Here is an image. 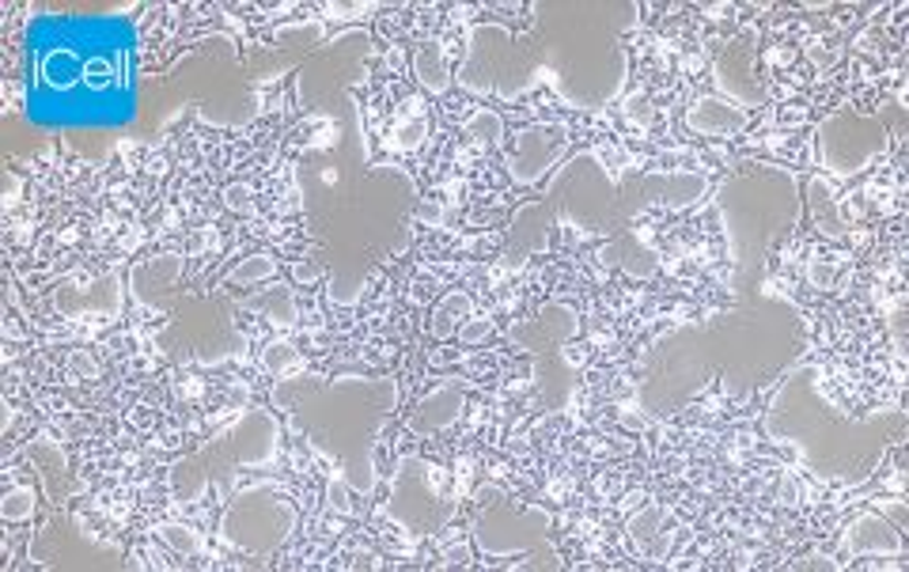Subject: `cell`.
Instances as JSON below:
<instances>
[{
  "label": "cell",
  "mask_w": 909,
  "mask_h": 572,
  "mask_svg": "<svg viewBox=\"0 0 909 572\" xmlns=\"http://www.w3.org/2000/svg\"><path fill=\"white\" fill-rule=\"evenodd\" d=\"M273 406L289 417L311 451L323 455L337 478L361 497H372L379 486V436L398 409V383L379 375H289L273 379Z\"/></svg>",
  "instance_id": "1"
},
{
  "label": "cell",
  "mask_w": 909,
  "mask_h": 572,
  "mask_svg": "<svg viewBox=\"0 0 909 572\" xmlns=\"http://www.w3.org/2000/svg\"><path fill=\"white\" fill-rule=\"evenodd\" d=\"M281 422L270 409H247L220 433H212L198 451L182 455L167 470V489L175 505H198L209 493H228L239 470H262L278 459Z\"/></svg>",
  "instance_id": "2"
},
{
  "label": "cell",
  "mask_w": 909,
  "mask_h": 572,
  "mask_svg": "<svg viewBox=\"0 0 909 572\" xmlns=\"http://www.w3.org/2000/svg\"><path fill=\"white\" fill-rule=\"evenodd\" d=\"M296 523L300 508L292 505L289 493L273 486H251L228 500L217 523V542L228 550L251 553V558H270L292 539Z\"/></svg>",
  "instance_id": "3"
},
{
  "label": "cell",
  "mask_w": 909,
  "mask_h": 572,
  "mask_svg": "<svg viewBox=\"0 0 909 572\" xmlns=\"http://www.w3.org/2000/svg\"><path fill=\"white\" fill-rule=\"evenodd\" d=\"M550 539V512L534 505L508 500L501 489H481V512L474 520V547L485 558H512V553H531L546 547Z\"/></svg>",
  "instance_id": "4"
},
{
  "label": "cell",
  "mask_w": 909,
  "mask_h": 572,
  "mask_svg": "<svg viewBox=\"0 0 909 572\" xmlns=\"http://www.w3.org/2000/svg\"><path fill=\"white\" fill-rule=\"evenodd\" d=\"M454 512V500L443 493V470L421 455H406L390 481L387 516L409 534H429Z\"/></svg>",
  "instance_id": "5"
},
{
  "label": "cell",
  "mask_w": 909,
  "mask_h": 572,
  "mask_svg": "<svg viewBox=\"0 0 909 572\" xmlns=\"http://www.w3.org/2000/svg\"><path fill=\"white\" fill-rule=\"evenodd\" d=\"M573 145L565 122H534L523 133H515V152L508 156V175L520 186H531L546 178L550 167Z\"/></svg>",
  "instance_id": "6"
},
{
  "label": "cell",
  "mask_w": 909,
  "mask_h": 572,
  "mask_svg": "<svg viewBox=\"0 0 909 572\" xmlns=\"http://www.w3.org/2000/svg\"><path fill=\"white\" fill-rule=\"evenodd\" d=\"M902 527L906 523L887 520L884 508L860 512L857 520L842 531V550L849 553V558H902L906 553Z\"/></svg>",
  "instance_id": "7"
},
{
  "label": "cell",
  "mask_w": 909,
  "mask_h": 572,
  "mask_svg": "<svg viewBox=\"0 0 909 572\" xmlns=\"http://www.w3.org/2000/svg\"><path fill=\"white\" fill-rule=\"evenodd\" d=\"M462 409H467V383L448 379L417 402V409L406 417V433L429 440L436 433H448V428L462 417Z\"/></svg>",
  "instance_id": "8"
},
{
  "label": "cell",
  "mask_w": 909,
  "mask_h": 572,
  "mask_svg": "<svg viewBox=\"0 0 909 572\" xmlns=\"http://www.w3.org/2000/svg\"><path fill=\"white\" fill-rule=\"evenodd\" d=\"M686 125L701 137H735L751 125V111L732 95H698L686 106Z\"/></svg>",
  "instance_id": "9"
},
{
  "label": "cell",
  "mask_w": 909,
  "mask_h": 572,
  "mask_svg": "<svg viewBox=\"0 0 909 572\" xmlns=\"http://www.w3.org/2000/svg\"><path fill=\"white\" fill-rule=\"evenodd\" d=\"M626 539L637 558L645 561H667V553L675 550V531L671 520L659 505H645L637 516L626 523Z\"/></svg>",
  "instance_id": "10"
},
{
  "label": "cell",
  "mask_w": 909,
  "mask_h": 572,
  "mask_svg": "<svg viewBox=\"0 0 909 572\" xmlns=\"http://www.w3.org/2000/svg\"><path fill=\"white\" fill-rule=\"evenodd\" d=\"M239 311H251V315H265V323L273 326H296L300 308H296V289L284 281H273L270 289H258L251 297L239 300Z\"/></svg>",
  "instance_id": "11"
},
{
  "label": "cell",
  "mask_w": 909,
  "mask_h": 572,
  "mask_svg": "<svg viewBox=\"0 0 909 572\" xmlns=\"http://www.w3.org/2000/svg\"><path fill=\"white\" fill-rule=\"evenodd\" d=\"M414 76L417 84L425 87L429 95H448L451 92V65H448V50H443V42H421L414 53Z\"/></svg>",
  "instance_id": "12"
},
{
  "label": "cell",
  "mask_w": 909,
  "mask_h": 572,
  "mask_svg": "<svg viewBox=\"0 0 909 572\" xmlns=\"http://www.w3.org/2000/svg\"><path fill=\"white\" fill-rule=\"evenodd\" d=\"M429 137V111L421 106V100H406L403 111L395 114V125L387 133V148L390 152H417Z\"/></svg>",
  "instance_id": "13"
},
{
  "label": "cell",
  "mask_w": 909,
  "mask_h": 572,
  "mask_svg": "<svg viewBox=\"0 0 909 572\" xmlns=\"http://www.w3.org/2000/svg\"><path fill=\"white\" fill-rule=\"evenodd\" d=\"M474 315V297L470 292H462V289H454L448 292L440 303H436V311H432V337L436 342H448V337L459 334V326L467 323V319Z\"/></svg>",
  "instance_id": "14"
},
{
  "label": "cell",
  "mask_w": 909,
  "mask_h": 572,
  "mask_svg": "<svg viewBox=\"0 0 909 572\" xmlns=\"http://www.w3.org/2000/svg\"><path fill=\"white\" fill-rule=\"evenodd\" d=\"M811 212H815L818 228H823L830 239H842L845 231H849V225L837 217V198H834L826 178H811Z\"/></svg>",
  "instance_id": "15"
},
{
  "label": "cell",
  "mask_w": 909,
  "mask_h": 572,
  "mask_svg": "<svg viewBox=\"0 0 909 572\" xmlns=\"http://www.w3.org/2000/svg\"><path fill=\"white\" fill-rule=\"evenodd\" d=\"M273 277H278V258L273 254H251V258H243V262L231 266V270L220 277V289H236V284L251 289V284L273 281Z\"/></svg>",
  "instance_id": "16"
},
{
  "label": "cell",
  "mask_w": 909,
  "mask_h": 572,
  "mask_svg": "<svg viewBox=\"0 0 909 572\" xmlns=\"http://www.w3.org/2000/svg\"><path fill=\"white\" fill-rule=\"evenodd\" d=\"M853 277V266L845 262V258H834V254H811L807 258V281L811 289H823V292H834L842 289L845 281Z\"/></svg>",
  "instance_id": "17"
},
{
  "label": "cell",
  "mask_w": 909,
  "mask_h": 572,
  "mask_svg": "<svg viewBox=\"0 0 909 572\" xmlns=\"http://www.w3.org/2000/svg\"><path fill=\"white\" fill-rule=\"evenodd\" d=\"M262 368L270 372L273 379H289V375L303 372V353L289 337H273V342L262 349Z\"/></svg>",
  "instance_id": "18"
},
{
  "label": "cell",
  "mask_w": 909,
  "mask_h": 572,
  "mask_svg": "<svg viewBox=\"0 0 909 572\" xmlns=\"http://www.w3.org/2000/svg\"><path fill=\"white\" fill-rule=\"evenodd\" d=\"M462 133H467V137H474L481 148H497V145H501V137H504V122H501V114H497V111H489V106H478V111L470 114L467 122H462Z\"/></svg>",
  "instance_id": "19"
},
{
  "label": "cell",
  "mask_w": 909,
  "mask_h": 572,
  "mask_svg": "<svg viewBox=\"0 0 909 572\" xmlns=\"http://www.w3.org/2000/svg\"><path fill=\"white\" fill-rule=\"evenodd\" d=\"M156 539L164 542V547H171L175 553H182V558H198V553L205 550V539L186 523H159Z\"/></svg>",
  "instance_id": "20"
},
{
  "label": "cell",
  "mask_w": 909,
  "mask_h": 572,
  "mask_svg": "<svg viewBox=\"0 0 909 572\" xmlns=\"http://www.w3.org/2000/svg\"><path fill=\"white\" fill-rule=\"evenodd\" d=\"M34 505H39V497H34L31 486H12L0 500V516H4L8 523H23L34 516Z\"/></svg>",
  "instance_id": "21"
},
{
  "label": "cell",
  "mask_w": 909,
  "mask_h": 572,
  "mask_svg": "<svg viewBox=\"0 0 909 572\" xmlns=\"http://www.w3.org/2000/svg\"><path fill=\"white\" fill-rule=\"evenodd\" d=\"M100 375V364L87 349H73L69 353V379H95Z\"/></svg>",
  "instance_id": "22"
},
{
  "label": "cell",
  "mask_w": 909,
  "mask_h": 572,
  "mask_svg": "<svg viewBox=\"0 0 909 572\" xmlns=\"http://www.w3.org/2000/svg\"><path fill=\"white\" fill-rule=\"evenodd\" d=\"M459 337L462 345H481V342H489V337H493V323H489V319H474L470 315L467 323L459 326Z\"/></svg>",
  "instance_id": "23"
},
{
  "label": "cell",
  "mask_w": 909,
  "mask_h": 572,
  "mask_svg": "<svg viewBox=\"0 0 909 572\" xmlns=\"http://www.w3.org/2000/svg\"><path fill=\"white\" fill-rule=\"evenodd\" d=\"M224 205H228L231 212H251L254 209V190H251V186H239V183L228 186V190H224Z\"/></svg>",
  "instance_id": "24"
},
{
  "label": "cell",
  "mask_w": 909,
  "mask_h": 572,
  "mask_svg": "<svg viewBox=\"0 0 909 572\" xmlns=\"http://www.w3.org/2000/svg\"><path fill=\"white\" fill-rule=\"evenodd\" d=\"M417 220H425L429 228H443V225H448V212H443L440 205L429 198V201L421 205V209H417Z\"/></svg>",
  "instance_id": "25"
},
{
  "label": "cell",
  "mask_w": 909,
  "mask_h": 572,
  "mask_svg": "<svg viewBox=\"0 0 909 572\" xmlns=\"http://www.w3.org/2000/svg\"><path fill=\"white\" fill-rule=\"evenodd\" d=\"M205 247H217V231H205V236H194L190 254H201Z\"/></svg>",
  "instance_id": "26"
},
{
  "label": "cell",
  "mask_w": 909,
  "mask_h": 572,
  "mask_svg": "<svg viewBox=\"0 0 909 572\" xmlns=\"http://www.w3.org/2000/svg\"><path fill=\"white\" fill-rule=\"evenodd\" d=\"M781 497H784V505H796V481H792V478H784Z\"/></svg>",
  "instance_id": "27"
}]
</instances>
